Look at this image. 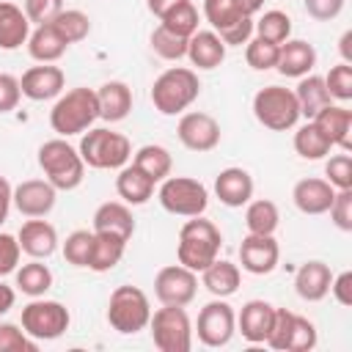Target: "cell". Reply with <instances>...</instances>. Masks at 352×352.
Wrapping results in <instances>:
<instances>
[{
    "label": "cell",
    "instance_id": "1",
    "mask_svg": "<svg viewBox=\"0 0 352 352\" xmlns=\"http://www.w3.org/2000/svg\"><path fill=\"white\" fill-rule=\"evenodd\" d=\"M220 248H223V234L220 228L206 220L204 214L198 217H190L182 231H179V245H176V258L179 264H184L187 270L192 272H204L217 256H220Z\"/></svg>",
    "mask_w": 352,
    "mask_h": 352
},
{
    "label": "cell",
    "instance_id": "2",
    "mask_svg": "<svg viewBox=\"0 0 352 352\" xmlns=\"http://www.w3.org/2000/svg\"><path fill=\"white\" fill-rule=\"evenodd\" d=\"M96 118H99L96 91H94V88H85V85L60 94L58 102H55L52 110H50V126H52L60 138L82 135L85 129L94 126Z\"/></svg>",
    "mask_w": 352,
    "mask_h": 352
},
{
    "label": "cell",
    "instance_id": "3",
    "mask_svg": "<svg viewBox=\"0 0 352 352\" xmlns=\"http://www.w3.org/2000/svg\"><path fill=\"white\" fill-rule=\"evenodd\" d=\"M201 96V80L187 66H170L165 69L154 85H151V102L162 116H179L184 113L195 99Z\"/></svg>",
    "mask_w": 352,
    "mask_h": 352
},
{
    "label": "cell",
    "instance_id": "4",
    "mask_svg": "<svg viewBox=\"0 0 352 352\" xmlns=\"http://www.w3.org/2000/svg\"><path fill=\"white\" fill-rule=\"evenodd\" d=\"M38 168L55 190H74L85 176V162L80 151L66 143V138H52L38 146Z\"/></svg>",
    "mask_w": 352,
    "mask_h": 352
},
{
    "label": "cell",
    "instance_id": "5",
    "mask_svg": "<svg viewBox=\"0 0 352 352\" xmlns=\"http://www.w3.org/2000/svg\"><path fill=\"white\" fill-rule=\"evenodd\" d=\"M77 151H80V157H82V162L88 168H96V170H118V168H124L129 162L132 143L121 132L96 126V129H85L82 132V140H80Z\"/></svg>",
    "mask_w": 352,
    "mask_h": 352
},
{
    "label": "cell",
    "instance_id": "6",
    "mask_svg": "<svg viewBox=\"0 0 352 352\" xmlns=\"http://www.w3.org/2000/svg\"><path fill=\"white\" fill-rule=\"evenodd\" d=\"M151 302L143 289L138 286H116L107 300V322L121 336H135L148 327Z\"/></svg>",
    "mask_w": 352,
    "mask_h": 352
},
{
    "label": "cell",
    "instance_id": "7",
    "mask_svg": "<svg viewBox=\"0 0 352 352\" xmlns=\"http://www.w3.org/2000/svg\"><path fill=\"white\" fill-rule=\"evenodd\" d=\"M253 116L261 126H267L272 132L294 129L300 121V104H297L294 91L283 88V85H267V88L256 91Z\"/></svg>",
    "mask_w": 352,
    "mask_h": 352
},
{
    "label": "cell",
    "instance_id": "8",
    "mask_svg": "<svg viewBox=\"0 0 352 352\" xmlns=\"http://www.w3.org/2000/svg\"><path fill=\"white\" fill-rule=\"evenodd\" d=\"M204 16L226 47H242L253 38V14L239 0H204Z\"/></svg>",
    "mask_w": 352,
    "mask_h": 352
},
{
    "label": "cell",
    "instance_id": "9",
    "mask_svg": "<svg viewBox=\"0 0 352 352\" xmlns=\"http://www.w3.org/2000/svg\"><path fill=\"white\" fill-rule=\"evenodd\" d=\"M157 198L165 212L179 214V217H198L209 206V190L190 176H165Z\"/></svg>",
    "mask_w": 352,
    "mask_h": 352
},
{
    "label": "cell",
    "instance_id": "10",
    "mask_svg": "<svg viewBox=\"0 0 352 352\" xmlns=\"http://www.w3.org/2000/svg\"><path fill=\"white\" fill-rule=\"evenodd\" d=\"M154 346L160 352H190L192 346V324L184 305H162L148 319Z\"/></svg>",
    "mask_w": 352,
    "mask_h": 352
},
{
    "label": "cell",
    "instance_id": "11",
    "mask_svg": "<svg viewBox=\"0 0 352 352\" xmlns=\"http://www.w3.org/2000/svg\"><path fill=\"white\" fill-rule=\"evenodd\" d=\"M22 330L36 338V341H55L69 330V308L58 300H41L33 297L25 308H22Z\"/></svg>",
    "mask_w": 352,
    "mask_h": 352
},
{
    "label": "cell",
    "instance_id": "12",
    "mask_svg": "<svg viewBox=\"0 0 352 352\" xmlns=\"http://www.w3.org/2000/svg\"><path fill=\"white\" fill-rule=\"evenodd\" d=\"M195 333H198V341L204 346H212V349L226 346L231 341V336L236 333V314L226 302V297H214L212 302H206L198 311Z\"/></svg>",
    "mask_w": 352,
    "mask_h": 352
},
{
    "label": "cell",
    "instance_id": "13",
    "mask_svg": "<svg viewBox=\"0 0 352 352\" xmlns=\"http://www.w3.org/2000/svg\"><path fill=\"white\" fill-rule=\"evenodd\" d=\"M198 292V272L184 264H168L154 278V294L162 305H190Z\"/></svg>",
    "mask_w": 352,
    "mask_h": 352
},
{
    "label": "cell",
    "instance_id": "14",
    "mask_svg": "<svg viewBox=\"0 0 352 352\" xmlns=\"http://www.w3.org/2000/svg\"><path fill=\"white\" fill-rule=\"evenodd\" d=\"M176 135H179V140H182L184 148L204 154V151H212L220 143V124L209 113L192 110V113H184L179 118Z\"/></svg>",
    "mask_w": 352,
    "mask_h": 352
},
{
    "label": "cell",
    "instance_id": "15",
    "mask_svg": "<svg viewBox=\"0 0 352 352\" xmlns=\"http://www.w3.org/2000/svg\"><path fill=\"white\" fill-rule=\"evenodd\" d=\"M280 248L275 234H248L239 245V264L250 275H270L278 267Z\"/></svg>",
    "mask_w": 352,
    "mask_h": 352
},
{
    "label": "cell",
    "instance_id": "16",
    "mask_svg": "<svg viewBox=\"0 0 352 352\" xmlns=\"http://www.w3.org/2000/svg\"><path fill=\"white\" fill-rule=\"evenodd\" d=\"M58 190L47 179H25L14 187V206L25 217H47L55 206Z\"/></svg>",
    "mask_w": 352,
    "mask_h": 352
},
{
    "label": "cell",
    "instance_id": "17",
    "mask_svg": "<svg viewBox=\"0 0 352 352\" xmlns=\"http://www.w3.org/2000/svg\"><path fill=\"white\" fill-rule=\"evenodd\" d=\"M63 85H66V74H63V69L55 66V63L30 66V69L19 77L22 96H28V99H33V102H47V99L60 96Z\"/></svg>",
    "mask_w": 352,
    "mask_h": 352
},
{
    "label": "cell",
    "instance_id": "18",
    "mask_svg": "<svg viewBox=\"0 0 352 352\" xmlns=\"http://www.w3.org/2000/svg\"><path fill=\"white\" fill-rule=\"evenodd\" d=\"M322 132L324 138L338 146L341 151H352V110L346 104H324L314 118H311Z\"/></svg>",
    "mask_w": 352,
    "mask_h": 352
},
{
    "label": "cell",
    "instance_id": "19",
    "mask_svg": "<svg viewBox=\"0 0 352 352\" xmlns=\"http://www.w3.org/2000/svg\"><path fill=\"white\" fill-rule=\"evenodd\" d=\"M16 239H19L22 253H28L30 258H50L58 250V231L44 217L25 220L19 234H16Z\"/></svg>",
    "mask_w": 352,
    "mask_h": 352
},
{
    "label": "cell",
    "instance_id": "20",
    "mask_svg": "<svg viewBox=\"0 0 352 352\" xmlns=\"http://www.w3.org/2000/svg\"><path fill=\"white\" fill-rule=\"evenodd\" d=\"M333 198H336V187L319 176L300 179L292 190V201L302 214H324L330 209Z\"/></svg>",
    "mask_w": 352,
    "mask_h": 352
},
{
    "label": "cell",
    "instance_id": "21",
    "mask_svg": "<svg viewBox=\"0 0 352 352\" xmlns=\"http://www.w3.org/2000/svg\"><path fill=\"white\" fill-rule=\"evenodd\" d=\"M272 319H275V305H270L267 300H248L236 314V330L242 333L245 341L264 344L270 336Z\"/></svg>",
    "mask_w": 352,
    "mask_h": 352
},
{
    "label": "cell",
    "instance_id": "22",
    "mask_svg": "<svg viewBox=\"0 0 352 352\" xmlns=\"http://www.w3.org/2000/svg\"><path fill=\"white\" fill-rule=\"evenodd\" d=\"M253 176L245 170V168H223L217 176H214V195L220 198V204L236 209V206H245L250 198H253Z\"/></svg>",
    "mask_w": 352,
    "mask_h": 352
},
{
    "label": "cell",
    "instance_id": "23",
    "mask_svg": "<svg viewBox=\"0 0 352 352\" xmlns=\"http://www.w3.org/2000/svg\"><path fill=\"white\" fill-rule=\"evenodd\" d=\"M316 66V50L314 44L302 41V38H286L278 50V63L275 69L283 74V77H305L311 74V69Z\"/></svg>",
    "mask_w": 352,
    "mask_h": 352
},
{
    "label": "cell",
    "instance_id": "24",
    "mask_svg": "<svg viewBox=\"0 0 352 352\" xmlns=\"http://www.w3.org/2000/svg\"><path fill=\"white\" fill-rule=\"evenodd\" d=\"M330 280H333L330 267H327L324 261L314 258V261L300 264V270L294 272V292H297L305 302H319V300L327 297Z\"/></svg>",
    "mask_w": 352,
    "mask_h": 352
},
{
    "label": "cell",
    "instance_id": "25",
    "mask_svg": "<svg viewBox=\"0 0 352 352\" xmlns=\"http://www.w3.org/2000/svg\"><path fill=\"white\" fill-rule=\"evenodd\" d=\"M226 41L214 30H195L187 41V58L195 69H217L226 60Z\"/></svg>",
    "mask_w": 352,
    "mask_h": 352
},
{
    "label": "cell",
    "instance_id": "26",
    "mask_svg": "<svg viewBox=\"0 0 352 352\" xmlns=\"http://www.w3.org/2000/svg\"><path fill=\"white\" fill-rule=\"evenodd\" d=\"M94 231L102 234H113L129 242V236L135 234V217L129 204L124 201H104L96 212H94Z\"/></svg>",
    "mask_w": 352,
    "mask_h": 352
},
{
    "label": "cell",
    "instance_id": "27",
    "mask_svg": "<svg viewBox=\"0 0 352 352\" xmlns=\"http://www.w3.org/2000/svg\"><path fill=\"white\" fill-rule=\"evenodd\" d=\"M28 36L30 19L25 16V11L8 0H0V50H19L22 44H28Z\"/></svg>",
    "mask_w": 352,
    "mask_h": 352
},
{
    "label": "cell",
    "instance_id": "28",
    "mask_svg": "<svg viewBox=\"0 0 352 352\" xmlns=\"http://www.w3.org/2000/svg\"><path fill=\"white\" fill-rule=\"evenodd\" d=\"M96 102H99V118L110 124L124 121L132 110V88L121 80H110L96 91Z\"/></svg>",
    "mask_w": 352,
    "mask_h": 352
},
{
    "label": "cell",
    "instance_id": "29",
    "mask_svg": "<svg viewBox=\"0 0 352 352\" xmlns=\"http://www.w3.org/2000/svg\"><path fill=\"white\" fill-rule=\"evenodd\" d=\"M66 47H69V44H66L63 36L52 28V22L36 25V30H30V36H28V52H30V58L38 60V63H55V60H60L63 52H66Z\"/></svg>",
    "mask_w": 352,
    "mask_h": 352
},
{
    "label": "cell",
    "instance_id": "30",
    "mask_svg": "<svg viewBox=\"0 0 352 352\" xmlns=\"http://www.w3.org/2000/svg\"><path fill=\"white\" fill-rule=\"evenodd\" d=\"M116 192L124 204L140 206L154 195V182L135 165H124V168H118V176H116Z\"/></svg>",
    "mask_w": 352,
    "mask_h": 352
},
{
    "label": "cell",
    "instance_id": "31",
    "mask_svg": "<svg viewBox=\"0 0 352 352\" xmlns=\"http://www.w3.org/2000/svg\"><path fill=\"white\" fill-rule=\"evenodd\" d=\"M201 283L209 294L214 297H231L239 283H242V272L236 264L226 261V258H214L204 272H201Z\"/></svg>",
    "mask_w": 352,
    "mask_h": 352
},
{
    "label": "cell",
    "instance_id": "32",
    "mask_svg": "<svg viewBox=\"0 0 352 352\" xmlns=\"http://www.w3.org/2000/svg\"><path fill=\"white\" fill-rule=\"evenodd\" d=\"M294 96H297V104H300V116H305L308 121H311L324 104L333 102V96H330L327 85H324V77H319V74H305V77H300V82H297V88H294Z\"/></svg>",
    "mask_w": 352,
    "mask_h": 352
},
{
    "label": "cell",
    "instance_id": "33",
    "mask_svg": "<svg viewBox=\"0 0 352 352\" xmlns=\"http://www.w3.org/2000/svg\"><path fill=\"white\" fill-rule=\"evenodd\" d=\"M132 165H135L138 170H143V173L157 184V182H162L165 176H170V170H173V157H170V151H168L165 146L146 143V146H140V148L135 151Z\"/></svg>",
    "mask_w": 352,
    "mask_h": 352
},
{
    "label": "cell",
    "instance_id": "34",
    "mask_svg": "<svg viewBox=\"0 0 352 352\" xmlns=\"http://www.w3.org/2000/svg\"><path fill=\"white\" fill-rule=\"evenodd\" d=\"M124 250H126V239L113 236V234L94 231V250H91L88 270H94V272H110L124 258Z\"/></svg>",
    "mask_w": 352,
    "mask_h": 352
},
{
    "label": "cell",
    "instance_id": "35",
    "mask_svg": "<svg viewBox=\"0 0 352 352\" xmlns=\"http://www.w3.org/2000/svg\"><path fill=\"white\" fill-rule=\"evenodd\" d=\"M245 226H248V234H275L278 231V223H280V212L275 206V201L270 198H250L245 204Z\"/></svg>",
    "mask_w": 352,
    "mask_h": 352
},
{
    "label": "cell",
    "instance_id": "36",
    "mask_svg": "<svg viewBox=\"0 0 352 352\" xmlns=\"http://www.w3.org/2000/svg\"><path fill=\"white\" fill-rule=\"evenodd\" d=\"M52 286V272L41 258H33L22 267H16V289L28 297H44Z\"/></svg>",
    "mask_w": 352,
    "mask_h": 352
},
{
    "label": "cell",
    "instance_id": "37",
    "mask_svg": "<svg viewBox=\"0 0 352 352\" xmlns=\"http://www.w3.org/2000/svg\"><path fill=\"white\" fill-rule=\"evenodd\" d=\"M330 148H333V143L324 138V132H322L314 121L302 124V126L294 132V151H297L302 160H324V157L330 154Z\"/></svg>",
    "mask_w": 352,
    "mask_h": 352
},
{
    "label": "cell",
    "instance_id": "38",
    "mask_svg": "<svg viewBox=\"0 0 352 352\" xmlns=\"http://www.w3.org/2000/svg\"><path fill=\"white\" fill-rule=\"evenodd\" d=\"M52 28L63 36L66 44H77V41L88 38V33H91V19H88V14L80 11V8H63V11L52 19Z\"/></svg>",
    "mask_w": 352,
    "mask_h": 352
},
{
    "label": "cell",
    "instance_id": "39",
    "mask_svg": "<svg viewBox=\"0 0 352 352\" xmlns=\"http://www.w3.org/2000/svg\"><path fill=\"white\" fill-rule=\"evenodd\" d=\"M253 33L258 38H267L272 44H283L289 36H292V19L289 14L272 8V11H264L258 16V22H253Z\"/></svg>",
    "mask_w": 352,
    "mask_h": 352
},
{
    "label": "cell",
    "instance_id": "40",
    "mask_svg": "<svg viewBox=\"0 0 352 352\" xmlns=\"http://www.w3.org/2000/svg\"><path fill=\"white\" fill-rule=\"evenodd\" d=\"M160 25L168 28L170 33H176V36L190 38V36L198 30V8H195L190 0H184V3H179L173 11H168V14L160 19Z\"/></svg>",
    "mask_w": 352,
    "mask_h": 352
},
{
    "label": "cell",
    "instance_id": "41",
    "mask_svg": "<svg viewBox=\"0 0 352 352\" xmlns=\"http://www.w3.org/2000/svg\"><path fill=\"white\" fill-rule=\"evenodd\" d=\"M91 250H94V231H88V228L72 231L66 236V242H63V258L72 267H88Z\"/></svg>",
    "mask_w": 352,
    "mask_h": 352
},
{
    "label": "cell",
    "instance_id": "42",
    "mask_svg": "<svg viewBox=\"0 0 352 352\" xmlns=\"http://www.w3.org/2000/svg\"><path fill=\"white\" fill-rule=\"evenodd\" d=\"M187 41H190V38L170 33V30L162 28V25L151 33V50H154L162 60H179V58H187Z\"/></svg>",
    "mask_w": 352,
    "mask_h": 352
},
{
    "label": "cell",
    "instance_id": "43",
    "mask_svg": "<svg viewBox=\"0 0 352 352\" xmlns=\"http://www.w3.org/2000/svg\"><path fill=\"white\" fill-rule=\"evenodd\" d=\"M278 50H280V44H272V41L256 36V38H250V41L245 44V60H248L250 69L267 72V69H275V63H278Z\"/></svg>",
    "mask_w": 352,
    "mask_h": 352
},
{
    "label": "cell",
    "instance_id": "44",
    "mask_svg": "<svg viewBox=\"0 0 352 352\" xmlns=\"http://www.w3.org/2000/svg\"><path fill=\"white\" fill-rule=\"evenodd\" d=\"M324 85L330 91L333 99L338 102H349L352 99V63H336L327 74H324Z\"/></svg>",
    "mask_w": 352,
    "mask_h": 352
},
{
    "label": "cell",
    "instance_id": "45",
    "mask_svg": "<svg viewBox=\"0 0 352 352\" xmlns=\"http://www.w3.org/2000/svg\"><path fill=\"white\" fill-rule=\"evenodd\" d=\"M314 346H316V327H314V322L305 319V316H300V314H294L286 352H308Z\"/></svg>",
    "mask_w": 352,
    "mask_h": 352
},
{
    "label": "cell",
    "instance_id": "46",
    "mask_svg": "<svg viewBox=\"0 0 352 352\" xmlns=\"http://www.w3.org/2000/svg\"><path fill=\"white\" fill-rule=\"evenodd\" d=\"M36 338H30L19 324L0 322V352H36Z\"/></svg>",
    "mask_w": 352,
    "mask_h": 352
},
{
    "label": "cell",
    "instance_id": "47",
    "mask_svg": "<svg viewBox=\"0 0 352 352\" xmlns=\"http://www.w3.org/2000/svg\"><path fill=\"white\" fill-rule=\"evenodd\" d=\"M324 176L336 190H349L352 187V157H349V151L333 154L324 162Z\"/></svg>",
    "mask_w": 352,
    "mask_h": 352
},
{
    "label": "cell",
    "instance_id": "48",
    "mask_svg": "<svg viewBox=\"0 0 352 352\" xmlns=\"http://www.w3.org/2000/svg\"><path fill=\"white\" fill-rule=\"evenodd\" d=\"M330 220L341 231H352V187L349 190H336V198L330 204Z\"/></svg>",
    "mask_w": 352,
    "mask_h": 352
},
{
    "label": "cell",
    "instance_id": "49",
    "mask_svg": "<svg viewBox=\"0 0 352 352\" xmlns=\"http://www.w3.org/2000/svg\"><path fill=\"white\" fill-rule=\"evenodd\" d=\"M22 11L30 19V25H44V22H52L63 11V0H25Z\"/></svg>",
    "mask_w": 352,
    "mask_h": 352
},
{
    "label": "cell",
    "instance_id": "50",
    "mask_svg": "<svg viewBox=\"0 0 352 352\" xmlns=\"http://www.w3.org/2000/svg\"><path fill=\"white\" fill-rule=\"evenodd\" d=\"M19 256H22L19 239L11 236V234H0V278L16 272V267H19Z\"/></svg>",
    "mask_w": 352,
    "mask_h": 352
},
{
    "label": "cell",
    "instance_id": "51",
    "mask_svg": "<svg viewBox=\"0 0 352 352\" xmlns=\"http://www.w3.org/2000/svg\"><path fill=\"white\" fill-rule=\"evenodd\" d=\"M22 99V88H19V80L8 72H0V113H11L16 110Z\"/></svg>",
    "mask_w": 352,
    "mask_h": 352
},
{
    "label": "cell",
    "instance_id": "52",
    "mask_svg": "<svg viewBox=\"0 0 352 352\" xmlns=\"http://www.w3.org/2000/svg\"><path fill=\"white\" fill-rule=\"evenodd\" d=\"M308 16L319 19V22H330L344 11V0H302Z\"/></svg>",
    "mask_w": 352,
    "mask_h": 352
},
{
    "label": "cell",
    "instance_id": "53",
    "mask_svg": "<svg viewBox=\"0 0 352 352\" xmlns=\"http://www.w3.org/2000/svg\"><path fill=\"white\" fill-rule=\"evenodd\" d=\"M330 294L336 297L338 305H352V272H349V270L333 275V280H330Z\"/></svg>",
    "mask_w": 352,
    "mask_h": 352
},
{
    "label": "cell",
    "instance_id": "54",
    "mask_svg": "<svg viewBox=\"0 0 352 352\" xmlns=\"http://www.w3.org/2000/svg\"><path fill=\"white\" fill-rule=\"evenodd\" d=\"M11 206H14V187L8 184L6 176H0V223L8 217Z\"/></svg>",
    "mask_w": 352,
    "mask_h": 352
},
{
    "label": "cell",
    "instance_id": "55",
    "mask_svg": "<svg viewBox=\"0 0 352 352\" xmlns=\"http://www.w3.org/2000/svg\"><path fill=\"white\" fill-rule=\"evenodd\" d=\"M179 3H184V0H146V6H148V11L157 16V19H162L168 11H173Z\"/></svg>",
    "mask_w": 352,
    "mask_h": 352
},
{
    "label": "cell",
    "instance_id": "56",
    "mask_svg": "<svg viewBox=\"0 0 352 352\" xmlns=\"http://www.w3.org/2000/svg\"><path fill=\"white\" fill-rule=\"evenodd\" d=\"M14 300H16L14 289H11L8 283H0V316H3V314H8V311L14 308Z\"/></svg>",
    "mask_w": 352,
    "mask_h": 352
},
{
    "label": "cell",
    "instance_id": "57",
    "mask_svg": "<svg viewBox=\"0 0 352 352\" xmlns=\"http://www.w3.org/2000/svg\"><path fill=\"white\" fill-rule=\"evenodd\" d=\"M338 44H341L338 50H341V55H344V63H352V30H346Z\"/></svg>",
    "mask_w": 352,
    "mask_h": 352
},
{
    "label": "cell",
    "instance_id": "58",
    "mask_svg": "<svg viewBox=\"0 0 352 352\" xmlns=\"http://www.w3.org/2000/svg\"><path fill=\"white\" fill-rule=\"evenodd\" d=\"M239 3H242V8H245L248 14H256V11L264 8V0H239Z\"/></svg>",
    "mask_w": 352,
    "mask_h": 352
}]
</instances>
